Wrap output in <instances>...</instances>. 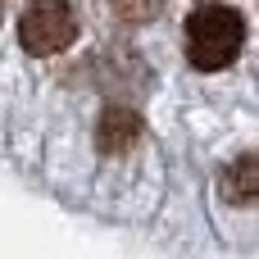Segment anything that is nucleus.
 Wrapping results in <instances>:
<instances>
[{
    "instance_id": "7ed1b4c3",
    "label": "nucleus",
    "mask_w": 259,
    "mask_h": 259,
    "mask_svg": "<svg viewBox=\"0 0 259 259\" xmlns=\"http://www.w3.org/2000/svg\"><path fill=\"white\" fill-rule=\"evenodd\" d=\"M137 137H141V118L132 114V109H105L100 114V127H96V146H100V155H123V150H132L137 146Z\"/></svg>"
},
{
    "instance_id": "f03ea898",
    "label": "nucleus",
    "mask_w": 259,
    "mask_h": 259,
    "mask_svg": "<svg viewBox=\"0 0 259 259\" xmlns=\"http://www.w3.org/2000/svg\"><path fill=\"white\" fill-rule=\"evenodd\" d=\"M18 41L27 55H59L77 41V14L68 0H32L18 18Z\"/></svg>"
},
{
    "instance_id": "20e7f679",
    "label": "nucleus",
    "mask_w": 259,
    "mask_h": 259,
    "mask_svg": "<svg viewBox=\"0 0 259 259\" xmlns=\"http://www.w3.org/2000/svg\"><path fill=\"white\" fill-rule=\"evenodd\" d=\"M223 196L232 205H255L259 200V155H241L237 164L223 168Z\"/></svg>"
},
{
    "instance_id": "39448f33",
    "label": "nucleus",
    "mask_w": 259,
    "mask_h": 259,
    "mask_svg": "<svg viewBox=\"0 0 259 259\" xmlns=\"http://www.w3.org/2000/svg\"><path fill=\"white\" fill-rule=\"evenodd\" d=\"M0 14H5V5H0Z\"/></svg>"
},
{
    "instance_id": "f257e3e1",
    "label": "nucleus",
    "mask_w": 259,
    "mask_h": 259,
    "mask_svg": "<svg viewBox=\"0 0 259 259\" xmlns=\"http://www.w3.org/2000/svg\"><path fill=\"white\" fill-rule=\"evenodd\" d=\"M246 46V18L228 5H200L187 18V59L200 73L228 68Z\"/></svg>"
}]
</instances>
